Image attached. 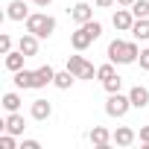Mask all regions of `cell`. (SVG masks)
I'll list each match as a JSON object with an SVG mask.
<instances>
[{
	"label": "cell",
	"instance_id": "1",
	"mask_svg": "<svg viewBox=\"0 0 149 149\" xmlns=\"http://www.w3.org/2000/svg\"><path fill=\"white\" fill-rule=\"evenodd\" d=\"M137 56H140V50H137L134 41H120V38H114V41L108 44V61H114V64H134Z\"/></svg>",
	"mask_w": 149,
	"mask_h": 149
},
{
	"label": "cell",
	"instance_id": "2",
	"mask_svg": "<svg viewBox=\"0 0 149 149\" xmlns=\"http://www.w3.org/2000/svg\"><path fill=\"white\" fill-rule=\"evenodd\" d=\"M100 35H102V24H100V21L79 24V29L70 35V47H73V50H88V47H91Z\"/></svg>",
	"mask_w": 149,
	"mask_h": 149
},
{
	"label": "cell",
	"instance_id": "3",
	"mask_svg": "<svg viewBox=\"0 0 149 149\" xmlns=\"http://www.w3.org/2000/svg\"><path fill=\"white\" fill-rule=\"evenodd\" d=\"M26 32H32L38 38H50L56 32V18L47 15V12H35V15L26 18Z\"/></svg>",
	"mask_w": 149,
	"mask_h": 149
},
{
	"label": "cell",
	"instance_id": "4",
	"mask_svg": "<svg viewBox=\"0 0 149 149\" xmlns=\"http://www.w3.org/2000/svg\"><path fill=\"white\" fill-rule=\"evenodd\" d=\"M132 108V100H129V94H108V100H105V114L108 117H126V111Z\"/></svg>",
	"mask_w": 149,
	"mask_h": 149
},
{
	"label": "cell",
	"instance_id": "5",
	"mask_svg": "<svg viewBox=\"0 0 149 149\" xmlns=\"http://www.w3.org/2000/svg\"><path fill=\"white\" fill-rule=\"evenodd\" d=\"M67 70H70L76 79H94V76H97V67L88 64L82 56H70V58H67Z\"/></svg>",
	"mask_w": 149,
	"mask_h": 149
},
{
	"label": "cell",
	"instance_id": "6",
	"mask_svg": "<svg viewBox=\"0 0 149 149\" xmlns=\"http://www.w3.org/2000/svg\"><path fill=\"white\" fill-rule=\"evenodd\" d=\"M134 12L132 9H117L114 12V18H111V24H114V29H120V32H132V26H134Z\"/></svg>",
	"mask_w": 149,
	"mask_h": 149
},
{
	"label": "cell",
	"instance_id": "7",
	"mask_svg": "<svg viewBox=\"0 0 149 149\" xmlns=\"http://www.w3.org/2000/svg\"><path fill=\"white\" fill-rule=\"evenodd\" d=\"M29 0H12V3L6 6V18L9 21H26L29 18Z\"/></svg>",
	"mask_w": 149,
	"mask_h": 149
},
{
	"label": "cell",
	"instance_id": "8",
	"mask_svg": "<svg viewBox=\"0 0 149 149\" xmlns=\"http://www.w3.org/2000/svg\"><path fill=\"white\" fill-rule=\"evenodd\" d=\"M70 18L76 21V24H88V21H94V9L85 3V0H79V3L70 9Z\"/></svg>",
	"mask_w": 149,
	"mask_h": 149
},
{
	"label": "cell",
	"instance_id": "9",
	"mask_svg": "<svg viewBox=\"0 0 149 149\" xmlns=\"http://www.w3.org/2000/svg\"><path fill=\"white\" fill-rule=\"evenodd\" d=\"M3 129H6L9 134H24V129H26V123H24V117H21L18 111H9V117L3 120Z\"/></svg>",
	"mask_w": 149,
	"mask_h": 149
},
{
	"label": "cell",
	"instance_id": "10",
	"mask_svg": "<svg viewBox=\"0 0 149 149\" xmlns=\"http://www.w3.org/2000/svg\"><path fill=\"white\" fill-rule=\"evenodd\" d=\"M18 50L29 58V56H35L38 53V35H32V32H26V35H21V41H18Z\"/></svg>",
	"mask_w": 149,
	"mask_h": 149
},
{
	"label": "cell",
	"instance_id": "11",
	"mask_svg": "<svg viewBox=\"0 0 149 149\" xmlns=\"http://www.w3.org/2000/svg\"><path fill=\"white\" fill-rule=\"evenodd\" d=\"M91 143H94L97 149H105L108 143H114V137L108 134V129H102V126H94V129H91Z\"/></svg>",
	"mask_w": 149,
	"mask_h": 149
},
{
	"label": "cell",
	"instance_id": "12",
	"mask_svg": "<svg viewBox=\"0 0 149 149\" xmlns=\"http://www.w3.org/2000/svg\"><path fill=\"white\" fill-rule=\"evenodd\" d=\"M129 100H132V108H146V105H149V91H146L143 85H134V88L129 91Z\"/></svg>",
	"mask_w": 149,
	"mask_h": 149
},
{
	"label": "cell",
	"instance_id": "13",
	"mask_svg": "<svg viewBox=\"0 0 149 149\" xmlns=\"http://www.w3.org/2000/svg\"><path fill=\"white\" fill-rule=\"evenodd\" d=\"M29 114H32V120H47V117L53 114V105H50L47 100H35L32 108H29Z\"/></svg>",
	"mask_w": 149,
	"mask_h": 149
},
{
	"label": "cell",
	"instance_id": "14",
	"mask_svg": "<svg viewBox=\"0 0 149 149\" xmlns=\"http://www.w3.org/2000/svg\"><path fill=\"white\" fill-rule=\"evenodd\" d=\"M53 79H56V70H53L50 64H44V67L35 70V88H44V85H50Z\"/></svg>",
	"mask_w": 149,
	"mask_h": 149
},
{
	"label": "cell",
	"instance_id": "15",
	"mask_svg": "<svg viewBox=\"0 0 149 149\" xmlns=\"http://www.w3.org/2000/svg\"><path fill=\"white\" fill-rule=\"evenodd\" d=\"M24 53L21 50H12V53H6V70H12V73H18V70H24Z\"/></svg>",
	"mask_w": 149,
	"mask_h": 149
},
{
	"label": "cell",
	"instance_id": "16",
	"mask_svg": "<svg viewBox=\"0 0 149 149\" xmlns=\"http://www.w3.org/2000/svg\"><path fill=\"white\" fill-rule=\"evenodd\" d=\"M111 137H114V143H117V146H132V143H134V132H132L129 126H120Z\"/></svg>",
	"mask_w": 149,
	"mask_h": 149
},
{
	"label": "cell",
	"instance_id": "17",
	"mask_svg": "<svg viewBox=\"0 0 149 149\" xmlns=\"http://www.w3.org/2000/svg\"><path fill=\"white\" fill-rule=\"evenodd\" d=\"M132 35L134 41H149V18H137L132 26Z\"/></svg>",
	"mask_w": 149,
	"mask_h": 149
},
{
	"label": "cell",
	"instance_id": "18",
	"mask_svg": "<svg viewBox=\"0 0 149 149\" xmlns=\"http://www.w3.org/2000/svg\"><path fill=\"white\" fill-rule=\"evenodd\" d=\"M15 85L18 88H35V70H18L15 73Z\"/></svg>",
	"mask_w": 149,
	"mask_h": 149
},
{
	"label": "cell",
	"instance_id": "19",
	"mask_svg": "<svg viewBox=\"0 0 149 149\" xmlns=\"http://www.w3.org/2000/svg\"><path fill=\"white\" fill-rule=\"evenodd\" d=\"M73 79H76V76H73L70 70H64V73H56V79H53V85H56V88H61V91H67V88L73 85Z\"/></svg>",
	"mask_w": 149,
	"mask_h": 149
},
{
	"label": "cell",
	"instance_id": "20",
	"mask_svg": "<svg viewBox=\"0 0 149 149\" xmlns=\"http://www.w3.org/2000/svg\"><path fill=\"white\" fill-rule=\"evenodd\" d=\"M129 9L134 12V18H149V0H134Z\"/></svg>",
	"mask_w": 149,
	"mask_h": 149
},
{
	"label": "cell",
	"instance_id": "21",
	"mask_svg": "<svg viewBox=\"0 0 149 149\" xmlns=\"http://www.w3.org/2000/svg\"><path fill=\"white\" fill-rule=\"evenodd\" d=\"M3 108H6V111H18V108H21V97L12 94V91L3 94Z\"/></svg>",
	"mask_w": 149,
	"mask_h": 149
},
{
	"label": "cell",
	"instance_id": "22",
	"mask_svg": "<svg viewBox=\"0 0 149 149\" xmlns=\"http://www.w3.org/2000/svg\"><path fill=\"white\" fill-rule=\"evenodd\" d=\"M97 76L105 82V79H111V76H117V70H114V61L111 64H102V67H97Z\"/></svg>",
	"mask_w": 149,
	"mask_h": 149
},
{
	"label": "cell",
	"instance_id": "23",
	"mask_svg": "<svg viewBox=\"0 0 149 149\" xmlns=\"http://www.w3.org/2000/svg\"><path fill=\"white\" fill-rule=\"evenodd\" d=\"M102 85H105V91H108V94H117V91L123 88V79H120V76H111V79H105Z\"/></svg>",
	"mask_w": 149,
	"mask_h": 149
},
{
	"label": "cell",
	"instance_id": "24",
	"mask_svg": "<svg viewBox=\"0 0 149 149\" xmlns=\"http://www.w3.org/2000/svg\"><path fill=\"white\" fill-rule=\"evenodd\" d=\"M0 149H15V134H3V137H0Z\"/></svg>",
	"mask_w": 149,
	"mask_h": 149
},
{
	"label": "cell",
	"instance_id": "25",
	"mask_svg": "<svg viewBox=\"0 0 149 149\" xmlns=\"http://www.w3.org/2000/svg\"><path fill=\"white\" fill-rule=\"evenodd\" d=\"M0 53H3V56L12 53V38L9 35H0Z\"/></svg>",
	"mask_w": 149,
	"mask_h": 149
},
{
	"label": "cell",
	"instance_id": "26",
	"mask_svg": "<svg viewBox=\"0 0 149 149\" xmlns=\"http://www.w3.org/2000/svg\"><path fill=\"white\" fill-rule=\"evenodd\" d=\"M137 61H140V67H143V70H149V47H146V50H140Z\"/></svg>",
	"mask_w": 149,
	"mask_h": 149
},
{
	"label": "cell",
	"instance_id": "27",
	"mask_svg": "<svg viewBox=\"0 0 149 149\" xmlns=\"http://www.w3.org/2000/svg\"><path fill=\"white\" fill-rule=\"evenodd\" d=\"M21 149H41V143H38V140H24Z\"/></svg>",
	"mask_w": 149,
	"mask_h": 149
},
{
	"label": "cell",
	"instance_id": "28",
	"mask_svg": "<svg viewBox=\"0 0 149 149\" xmlns=\"http://www.w3.org/2000/svg\"><path fill=\"white\" fill-rule=\"evenodd\" d=\"M140 143H143V146H149V126H143V129H140Z\"/></svg>",
	"mask_w": 149,
	"mask_h": 149
},
{
	"label": "cell",
	"instance_id": "29",
	"mask_svg": "<svg viewBox=\"0 0 149 149\" xmlns=\"http://www.w3.org/2000/svg\"><path fill=\"white\" fill-rule=\"evenodd\" d=\"M94 3H97L100 9H108V6H114V3H117V0H94Z\"/></svg>",
	"mask_w": 149,
	"mask_h": 149
},
{
	"label": "cell",
	"instance_id": "30",
	"mask_svg": "<svg viewBox=\"0 0 149 149\" xmlns=\"http://www.w3.org/2000/svg\"><path fill=\"white\" fill-rule=\"evenodd\" d=\"M29 3H35V6H50L53 0H29Z\"/></svg>",
	"mask_w": 149,
	"mask_h": 149
},
{
	"label": "cell",
	"instance_id": "31",
	"mask_svg": "<svg viewBox=\"0 0 149 149\" xmlns=\"http://www.w3.org/2000/svg\"><path fill=\"white\" fill-rule=\"evenodd\" d=\"M134 0H117V6H132Z\"/></svg>",
	"mask_w": 149,
	"mask_h": 149
}]
</instances>
